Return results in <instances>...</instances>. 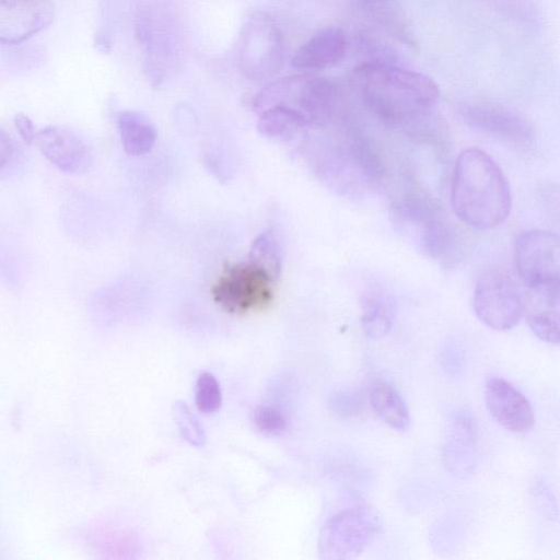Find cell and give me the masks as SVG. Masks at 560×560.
Instances as JSON below:
<instances>
[{
	"instance_id": "obj_9",
	"label": "cell",
	"mask_w": 560,
	"mask_h": 560,
	"mask_svg": "<svg viewBox=\"0 0 560 560\" xmlns=\"http://www.w3.org/2000/svg\"><path fill=\"white\" fill-rule=\"evenodd\" d=\"M276 283L266 270L247 260L225 266L211 293L224 311L244 314L268 306Z\"/></svg>"
},
{
	"instance_id": "obj_13",
	"label": "cell",
	"mask_w": 560,
	"mask_h": 560,
	"mask_svg": "<svg viewBox=\"0 0 560 560\" xmlns=\"http://www.w3.org/2000/svg\"><path fill=\"white\" fill-rule=\"evenodd\" d=\"M52 19L50 0H0V43H22L45 30Z\"/></svg>"
},
{
	"instance_id": "obj_10",
	"label": "cell",
	"mask_w": 560,
	"mask_h": 560,
	"mask_svg": "<svg viewBox=\"0 0 560 560\" xmlns=\"http://www.w3.org/2000/svg\"><path fill=\"white\" fill-rule=\"evenodd\" d=\"M515 267L525 287L559 280V237L542 230L522 233L515 243Z\"/></svg>"
},
{
	"instance_id": "obj_3",
	"label": "cell",
	"mask_w": 560,
	"mask_h": 560,
	"mask_svg": "<svg viewBox=\"0 0 560 560\" xmlns=\"http://www.w3.org/2000/svg\"><path fill=\"white\" fill-rule=\"evenodd\" d=\"M318 177L340 195L363 197L381 183L384 166L370 140L354 126L319 140L313 153Z\"/></svg>"
},
{
	"instance_id": "obj_18",
	"label": "cell",
	"mask_w": 560,
	"mask_h": 560,
	"mask_svg": "<svg viewBox=\"0 0 560 560\" xmlns=\"http://www.w3.org/2000/svg\"><path fill=\"white\" fill-rule=\"evenodd\" d=\"M361 325L366 337L381 339L393 327L396 300L382 284L368 283L360 296Z\"/></svg>"
},
{
	"instance_id": "obj_24",
	"label": "cell",
	"mask_w": 560,
	"mask_h": 560,
	"mask_svg": "<svg viewBox=\"0 0 560 560\" xmlns=\"http://www.w3.org/2000/svg\"><path fill=\"white\" fill-rule=\"evenodd\" d=\"M173 415L183 439L194 446H202L206 442V433L189 407L178 400L173 406Z\"/></svg>"
},
{
	"instance_id": "obj_26",
	"label": "cell",
	"mask_w": 560,
	"mask_h": 560,
	"mask_svg": "<svg viewBox=\"0 0 560 560\" xmlns=\"http://www.w3.org/2000/svg\"><path fill=\"white\" fill-rule=\"evenodd\" d=\"M254 422L256 427L269 435H279L287 428L284 415L271 406H260L254 412Z\"/></svg>"
},
{
	"instance_id": "obj_16",
	"label": "cell",
	"mask_w": 560,
	"mask_h": 560,
	"mask_svg": "<svg viewBox=\"0 0 560 560\" xmlns=\"http://www.w3.org/2000/svg\"><path fill=\"white\" fill-rule=\"evenodd\" d=\"M347 47L345 32L337 26H326L300 46L291 65L305 72L324 70L338 63L345 57Z\"/></svg>"
},
{
	"instance_id": "obj_23",
	"label": "cell",
	"mask_w": 560,
	"mask_h": 560,
	"mask_svg": "<svg viewBox=\"0 0 560 560\" xmlns=\"http://www.w3.org/2000/svg\"><path fill=\"white\" fill-rule=\"evenodd\" d=\"M266 270L278 281L282 269V253L277 235L272 230L260 233L252 243L248 259Z\"/></svg>"
},
{
	"instance_id": "obj_22",
	"label": "cell",
	"mask_w": 560,
	"mask_h": 560,
	"mask_svg": "<svg viewBox=\"0 0 560 560\" xmlns=\"http://www.w3.org/2000/svg\"><path fill=\"white\" fill-rule=\"evenodd\" d=\"M357 9L401 40L409 42L402 16L395 0H354Z\"/></svg>"
},
{
	"instance_id": "obj_8",
	"label": "cell",
	"mask_w": 560,
	"mask_h": 560,
	"mask_svg": "<svg viewBox=\"0 0 560 560\" xmlns=\"http://www.w3.org/2000/svg\"><path fill=\"white\" fill-rule=\"evenodd\" d=\"M472 307L486 326L497 331H508L523 316V293L506 270L489 268L476 282Z\"/></svg>"
},
{
	"instance_id": "obj_7",
	"label": "cell",
	"mask_w": 560,
	"mask_h": 560,
	"mask_svg": "<svg viewBox=\"0 0 560 560\" xmlns=\"http://www.w3.org/2000/svg\"><path fill=\"white\" fill-rule=\"evenodd\" d=\"M284 44L276 21L265 12H255L244 23L238 43L237 62L249 80H264L278 72L283 62Z\"/></svg>"
},
{
	"instance_id": "obj_12",
	"label": "cell",
	"mask_w": 560,
	"mask_h": 560,
	"mask_svg": "<svg viewBox=\"0 0 560 560\" xmlns=\"http://www.w3.org/2000/svg\"><path fill=\"white\" fill-rule=\"evenodd\" d=\"M485 401L493 419L505 430L526 433L535 424L529 400L512 383L501 377H489L485 384Z\"/></svg>"
},
{
	"instance_id": "obj_28",
	"label": "cell",
	"mask_w": 560,
	"mask_h": 560,
	"mask_svg": "<svg viewBox=\"0 0 560 560\" xmlns=\"http://www.w3.org/2000/svg\"><path fill=\"white\" fill-rule=\"evenodd\" d=\"M13 152L12 140L9 135L0 128V167L4 166Z\"/></svg>"
},
{
	"instance_id": "obj_25",
	"label": "cell",
	"mask_w": 560,
	"mask_h": 560,
	"mask_svg": "<svg viewBox=\"0 0 560 560\" xmlns=\"http://www.w3.org/2000/svg\"><path fill=\"white\" fill-rule=\"evenodd\" d=\"M195 401L198 409L205 413H212L220 408L221 388L212 374L203 372L199 375L196 383Z\"/></svg>"
},
{
	"instance_id": "obj_11",
	"label": "cell",
	"mask_w": 560,
	"mask_h": 560,
	"mask_svg": "<svg viewBox=\"0 0 560 560\" xmlns=\"http://www.w3.org/2000/svg\"><path fill=\"white\" fill-rule=\"evenodd\" d=\"M463 120L472 129L517 145L532 143L533 125L517 112L500 104L470 103L459 109Z\"/></svg>"
},
{
	"instance_id": "obj_2",
	"label": "cell",
	"mask_w": 560,
	"mask_h": 560,
	"mask_svg": "<svg viewBox=\"0 0 560 560\" xmlns=\"http://www.w3.org/2000/svg\"><path fill=\"white\" fill-rule=\"evenodd\" d=\"M451 200L456 215L477 230H490L501 224L512 206L510 186L502 170L478 148L465 149L458 155Z\"/></svg>"
},
{
	"instance_id": "obj_27",
	"label": "cell",
	"mask_w": 560,
	"mask_h": 560,
	"mask_svg": "<svg viewBox=\"0 0 560 560\" xmlns=\"http://www.w3.org/2000/svg\"><path fill=\"white\" fill-rule=\"evenodd\" d=\"M14 125L23 141L32 144L35 141L36 131L32 120L24 114H16Z\"/></svg>"
},
{
	"instance_id": "obj_6",
	"label": "cell",
	"mask_w": 560,
	"mask_h": 560,
	"mask_svg": "<svg viewBox=\"0 0 560 560\" xmlns=\"http://www.w3.org/2000/svg\"><path fill=\"white\" fill-rule=\"evenodd\" d=\"M382 522L375 509L368 504L349 506L332 515L323 526L318 553L323 559L358 558L375 539Z\"/></svg>"
},
{
	"instance_id": "obj_20",
	"label": "cell",
	"mask_w": 560,
	"mask_h": 560,
	"mask_svg": "<svg viewBox=\"0 0 560 560\" xmlns=\"http://www.w3.org/2000/svg\"><path fill=\"white\" fill-rule=\"evenodd\" d=\"M305 118L295 109L273 105L259 112L257 130L265 138L289 141L307 128Z\"/></svg>"
},
{
	"instance_id": "obj_14",
	"label": "cell",
	"mask_w": 560,
	"mask_h": 560,
	"mask_svg": "<svg viewBox=\"0 0 560 560\" xmlns=\"http://www.w3.org/2000/svg\"><path fill=\"white\" fill-rule=\"evenodd\" d=\"M559 280L526 287L523 315L532 331L542 341L559 343Z\"/></svg>"
},
{
	"instance_id": "obj_5",
	"label": "cell",
	"mask_w": 560,
	"mask_h": 560,
	"mask_svg": "<svg viewBox=\"0 0 560 560\" xmlns=\"http://www.w3.org/2000/svg\"><path fill=\"white\" fill-rule=\"evenodd\" d=\"M339 90L331 80L312 73L281 78L266 85L254 98L257 112L284 105L299 112L308 127L329 125L339 109Z\"/></svg>"
},
{
	"instance_id": "obj_19",
	"label": "cell",
	"mask_w": 560,
	"mask_h": 560,
	"mask_svg": "<svg viewBox=\"0 0 560 560\" xmlns=\"http://www.w3.org/2000/svg\"><path fill=\"white\" fill-rule=\"evenodd\" d=\"M369 402L373 411L389 428L405 431L410 424L408 407L400 394L384 381L374 382L369 390Z\"/></svg>"
},
{
	"instance_id": "obj_21",
	"label": "cell",
	"mask_w": 560,
	"mask_h": 560,
	"mask_svg": "<svg viewBox=\"0 0 560 560\" xmlns=\"http://www.w3.org/2000/svg\"><path fill=\"white\" fill-rule=\"evenodd\" d=\"M117 126L126 153L142 155L154 147L156 129L143 114L136 110H122L118 114Z\"/></svg>"
},
{
	"instance_id": "obj_29",
	"label": "cell",
	"mask_w": 560,
	"mask_h": 560,
	"mask_svg": "<svg viewBox=\"0 0 560 560\" xmlns=\"http://www.w3.org/2000/svg\"><path fill=\"white\" fill-rule=\"evenodd\" d=\"M338 412H347L350 413L352 411L357 412L360 409V399L355 396L349 397L346 396L343 399L338 398L335 402Z\"/></svg>"
},
{
	"instance_id": "obj_15",
	"label": "cell",
	"mask_w": 560,
	"mask_h": 560,
	"mask_svg": "<svg viewBox=\"0 0 560 560\" xmlns=\"http://www.w3.org/2000/svg\"><path fill=\"white\" fill-rule=\"evenodd\" d=\"M35 141L42 154L61 172L81 173L91 163L88 144L68 128L47 126L36 133Z\"/></svg>"
},
{
	"instance_id": "obj_17",
	"label": "cell",
	"mask_w": 560,
	"mask_h": 560,
	"mask_svg": "<svg viewBox=\"0 0 560 560\" xmlns=\"http://www.w3.org/2000/svg\"><path fill=\"white\" fill-rule=\"evenodd\" d=\"M478 431L475 420L467 413L458 415L452 422L443 447V460L455 476L466 478L477 466Z\"/></svg>"
},
{
	"instance_id": "obj_1",
	"label": "cell",
	"mask_w": 560,
	"mask_h": 560,
	"mask_svg": "<svg viewBox=\"0 0 560 560\" xmlns=\"http://www.w3.org/2000/svg\"><path fill=\"white\" fill-rule=\"evenodd\" d=\"M350 80L373 117L405 133L435 110L439 88L421 72L377 59L357 66Z\"/></svg>"
},
{
	"instance_id": "obj_4",
	"label": "cell",
	"mask_w": 560,
	"mask_h": 560,
	"mask_svg": "<svg viewBox=\"0 0 560 560\" xmlns=\"http://www.w3.org/2000/svg\"><path fill=\"white\" fill-rule=\"evenodd\" d=\"M397 231L422 255L443 268L462 258V240L442 207L425 191L411 187L392 205Z\"/></svg>"
}]
</instances>
